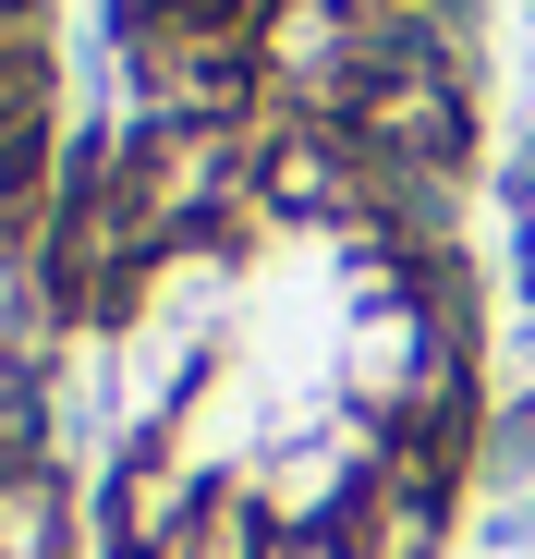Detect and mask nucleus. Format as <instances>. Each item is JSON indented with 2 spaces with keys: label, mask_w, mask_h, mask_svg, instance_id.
I'll return each instance as SVG.
<instances>
[{
  "label": "nucleus",
  "mask_w": 535,
  "mask_h": 559,
  "mask_svg": "<svg viewBox=\"0 0 535 559\" xmlns=\"http://www.w3.org/2000/svg\"><path fill=\"white\" fill-rule=\"evenodd\" d=\"M451 499H463V462L451 450H414L390 438L378 450V475L353 487V511L329 523L353 559H451Z\"/></svg>",
  "instance_id": "obj_1"
},
{
  "label": "nucleus",
  "mask_w": 535,
  "mask_h": 559,
  "mask_svg": "<svg viewBox=\"0 0 535 559\" xmlns=\"http://www.w3.org/2000/svg\"><path fill=\"white\" fill-rule=\"evenodd\" d=\"M523 305H535V231H523Z\"/></svg>",
  "instance_id": "obj_8"
},
{
  "label": "nucleus",
  "mask_w": 535,
  "mask_h": 559,
  "mask_svg": "<svg viewBox=\"0 0 535 559\" xmlns=\"http://www.w3.org/2000/svg\"><path fill=\"white\" fill-rule=\"evenodd\" d=\"M523 426H535V390H523Z\"/></svg>",
  "instance_id": "obj_9"
},
{
  "label": "nucleus",
  "mask_w": 535,
  "mask_h": 559,
  "mask_svg": "<svg viewBox=\"0 0 535 559\" xmlns=\"http://www.w3.org/2000/svg\"><path fill=\"white\" fill-rule=\"evenodd\" d=\"M268 559H353V547H341L329 523H281V547H268Z\"/></svg>",
  "instance_id": "obj_6"
},
{
  "label": "nucleus",
  "mask_w": 535,
  "mask_h": 559,
  "mask_svg": "<svg viewBox=\"0 0 535 559\" xmlns=\"http://www.w3.org/2000/svg\"><path fill=\"white\" fill-rule=\"evenodd\" d=\"M73 547H85L73 475L61 462H0V559H73Z\"/></svg>",
  "instance_id": "obj_3"
},
{
  "label": "nucleus",
  "mask_w": 535,
  "mask_h": 559,
  "mask_svg": "<svg viewBox=\"0 0 535 559\" xmlns=\"http://www.w3.org/2000/svg\"><path fill=\"white\" fill-rule=\"evenodd\" d=\"M207 487H219V475H207L170 426H134L122 462H110V559H158L170 535L207 511Z\"/></svg>",
  "instance_id": "obj_2"
},
{
  "label": "nucleus",
  "mask_w": 535,
  "mask_h": 559,
  "mask_svg": "<svg viewBox=\"0 0 535 559\" xmlns=\"http://www.w3.org/2000/svg\"><path fill=\"white\" fill-rule=\"evenodd\" d=\"M281 547V511H268V475H219L207 487V511L170 535L158 559H268Z\"/></svg>",
  "instance_id": "obj_4"
},
{
  "label": "nucleus",
  "mask_w": 535,
  "mask_h": 559,
  "mask_svg": "<svg viewBox=\"0 0 535 559\" xmlns=\"http://www.w3.org/2000/svg\"><path fill=\"white\" fill-rule=\"evenodd\" d=\"M0 462H49V378L0 353Z\"/></svg>",
  "instance_id": "obj_5"
},
{
  "label": "nucleus",
  "mask_w": 535,
  "mask_h": 559,
  "mask_svg": "<svg viewBox=\"0 0 535 559\" xmlns=\"http://www.w3.org/2000/svg\"><path fill=\"white\" fill-rule=\"evenodd\" d=\"M0 25H37V0H0Z\"/></svg>",
  "instance_id": "obj_7"
}]
</instances>
